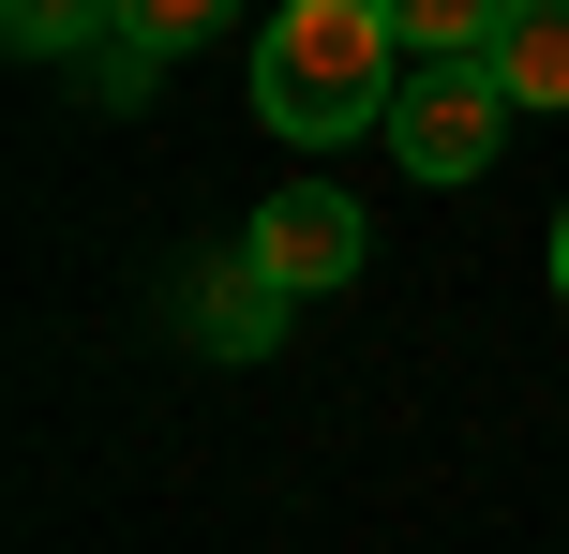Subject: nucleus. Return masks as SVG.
Segmentation results:
<instances>
[{
	"label": "nucleus",
	"instance_id": "1",
	"mask_svg": "<svg viewBox=\"0 0 569 554\" xmlns=\"http://www.w3.org/2000/svg\"><path fill=\"white\" fill-rule=\"evenodd\" d=\"M390 90H405V30L390 0H284L256 30V120L300 150H345V135H390Z\"/></svg>",
	"mask_w": 569,
	"mask_h": 554
},
{
	"label": "nucleus",
	"instance_id": "2",
	"mask_svg": "<svg viewBox=\"0 0 569 554\" xmlns=\"http://www.w3.org/2000/svg\"><path fill=\"white\" fill-rule=\"evenodd\" d=\"M495 135H510V90H495V60H405V90H390V150H405V180H480L495 165Z\"/></svg>",
	"mask_w": 569,
	"mask_h": 554
},
{
	"label": "nucleus",
	"instance_id": "3",
	"mask_svg": "<svg viewBox=\"0 0 569 554\" xmlns=\"http://www.w3.org/2000/svg\"><path fill=\"white\" fill-rule=\"evenodd\" d=\"M375 255V225L330 195V180H300V195H270L256 210V240H240V270H256L270 300H315V285H345V270Z\"/></svg>",
	"mask_w": 569,
	"mask_h": 554
},
{
	"label": "nucleus",
	"instance_id": "4",
	"mask_svg": "<svg viewBox=\"0 0 569 554\" xmlns=\"http://www.w3.org/2000/svg\"><path fill=\"white\" fill-rule=\"evenodd\" d=\"M495 90H510V120H569V0H510Z\"/></svg>",
	"mask_w": 569,
	"mask_h": 554
},
{
	"label": "nucleus",
	"instance_id": "5",
	"mask_svg": "<svg viewBox=\"0 0 569 554\" xmlns=\"http://www.w3.org/2000/svg\"><path fill=\"white\" fill-rule=\"evenodd\" d=\"M196 330H210V345H256V330H270V285H256V270H226V285H196Z\"/></svg>",
	"mask_w": 569,
	"mask_h": 554
},
{
	"label": "nucleus",
	"instance_id": "6",
	"mask_svg": "<svg viewBox=\"0 0 569 554\" xmlns=\"http://www.w3.org/2000/svg\"><path fill=\"white\" fill-rule=\"evenodd\" d=\"M555 300H569V210H555Z\"/></svg>",
	"mask_w": 569,
	"mask_h": 554
}]
</instances>
